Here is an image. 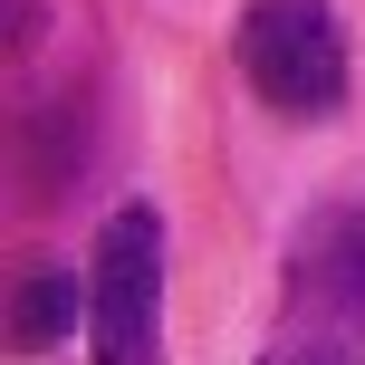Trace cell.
I'll return each instance as SVG.
<instances>
[{"label": "cell", "mask_w": 365, "mask_h": 365, "mask_svg": "<svg viewBox=\"0 0 365 365\" xmlns=\"http://www.w3.org/2000/svg\"><path fill=\"white\" fill-rule=\"evenodd\" d=\"M259 365H365V212H308Z\"/></svg>", "instance_id": "1"}, {"label": "cell", "mask_w": 365, "mask_h": 365, "mask_svg": "<svg viewBox=\"0 0 365 365\" xmlns=\"http://www.w3.org/2000/svg\"><path fill=\"white\" fill-rule=\"evenodd\" d=\"M240 48V77H250V96L269 115H289V125H327L336 106H346V19L327 10V0H250L231 29Z\"/></svg>", "instance_id": "2"}, {"label": "cell", "mask_w": 365, "mask_h": 365, "mask_svg": "<svg viewBox=\"0 0 365 365\" xmlns=\"http://www.w3.org/2000/svg\"><path fill=\"white\" fill-rule=\"evenodd\" d=\"M77 317H87V289H77L68 269H38V279H19V298H10V346L38 356V346H58V336H77Z\"/></svg>", "instance_id": "4"}, {"label": "cell", "mask_w": 365, "mask_h": 365, "mask_svg": "<svg viewBox=\"0 0 365 365\" xmlns=\"http://www.w3.org/2000/svg\"><path fill=\"white\" fill-rule=\"evenodd\" d=\"M87 356L96 365H164V212H154V202H125V212L96 231Z\"/></svg>", "instance_id": "3"}]
</instances>
